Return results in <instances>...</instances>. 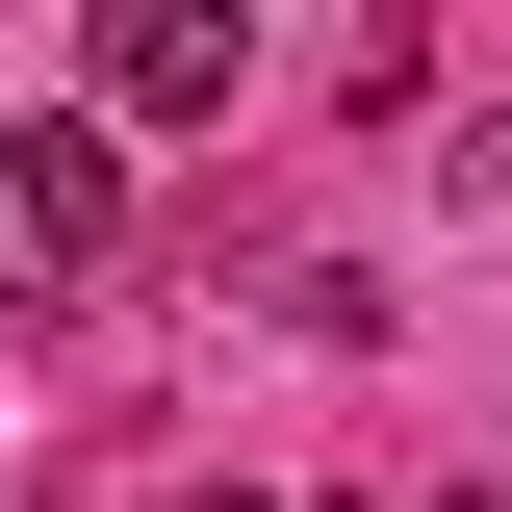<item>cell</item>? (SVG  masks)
Listing matches in <instances>:
<instances>
[{
    "instance_id": "cell-3",
    "label": "cell",
    "mask_w": 512,
    "mask_h": 512,
    "mask_svg": "<svg viewBox=\"0 0 512 512\" xmlns=\"http://www.w3.org/2000/svg\"><path fill=\"white\" fill-rule=\"evenodd\" d=\"M154 512H256V487H154Z\"/></svg>"
},
{
    "instance_id": "cell-2",
    "label": "cell",
    "mask_w": 512,
    "mask_h": 512,
    "mask_svg": "<svg viewBox=\"0 0 512 512\" xmlns=\"http://www.w3.org/2000/svg\"><path fill=\"white\" fill-rule=\"evenodd\" d=\"M0 205H26V282H77V256L128 231V128H77V103H52L26 154H0Z\"/></svg>"
},
{
    "instance_id": "cell-1",
    "label": "cell",
    "mask_w": 512,
    "mask_h": 512,
    "mask_svg": "<svg viewBox=\"0 0 512 512\" xmlns=\"http://www.w3.org/2000/svg\"><path fill=\"white\" fill-rule=\"evenodd\" d=\"M103 103L128 128H231L256 103V26H231V0H128V26H103Z\"/></svg>"
}]
</instances>
